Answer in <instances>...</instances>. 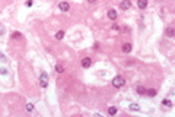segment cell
I'll list each match as a JSON object with an SVG mask.
<instances>
[{"mask_svg":"<svg viewBox=\"0 0 175 117\" xmlns=\"http://www.w3.org/2000/svg\"><path fill=\"white\" fill-rule=\"evenodd\" d=\"M88 2H89V3H95V2H96V0H88Z\"/></svg>","mask_w":175,"mask_h":117,"instance_id":"24","label":"cell"},{"mask_svg":"<svg viewBox=\"0 0 175 117\" xmlns=\"http://www.w3.org/2000/svg\"><path fill=\"white\" fill-rule=\"evenodd\" d=\"M124 84H125V79L123 76H115L112 79V86H115V88H121Z\"/></svg>","mask_w":175,"mask_h":117,"instance_id":"1","label":"cell"},{"mask_svg":"<svg viewBox=\"0 0 175 117\" xmlns=\"http://www.w3.org/2000/svg\"><path fill=\"white\" fill-rule=\"evenodd\" d=\"M0 73H2V75H8V69L2 67V69H0Z\"/></svg>","mask_w":175,"mask_h":117,"instance_id":"20","label":"cell"},{"mask_svg":"<svg viewBox=\"0 0 175 117\" xmlns=\"http://www.w3.org/2000/svg\"><path fill=\"white\" fill-rule=\"evenodd\" d=\"M120 6H121V9H130V6H131V2H130V0H123Z\"/></svg>","mask_w":175,"mask_h":117,"instance_id":"5","label":"cell"},{"mask_svg":"<svg viewBox=\"0 0 175 117\" xmlns=\"http://www.w3.org/2000/svg\"><path fill=\"white\" fill-rule=\"evenodd\" d=\"M3 32H5V26H3V25H0V35H2Z\"/></svg>","mask_w":175,"mask_h":117,"instance_id":"22","label":"cell"},{"mask_svg":"<svg viewBox=\"0 0 175 117\" xmlns=\"http://www.w3.org/2000/svg\"><path fill=\"white\" fill-rule=\"evenodd\" d=\"M47 79H48V75H47V72H42L41 76H40V82H47Z\"/></svg>","mask_w":175,"mask_h":117,"instance_id":"10","label":"cell"},{"mask_svg":"<svg viewBox=\"0 0 175 117\" xmlns=\"http://www.w3.org/2000/svg\"><path fill=\"white\" fill-rule=\"evenodd\" d=\"M70 9V5L67 3V2H60L58 3V10H61V12H67Z\"/></svg>","mask_w":175,"mask_h":117,"instance_id":"2","label":"cell"},{"mask_svg":"<svg viewBox=\"0 0 175 117\" xmlns=\"http://www.w3.org/2000/svg\"><path fill=\"white\" fill-rule=\"evenodd\" d=\"M166 35L171 38V37H174V29L172 28H166Z\"/></svg>","mask_w":175,"mask_h":117,"instance_id":"14","label":"cell"},{"mask_svg":"<svg viewBox=\"0 0 175 117\" xmlns=\"http://www.w3.org/2000/svg\"><path fill=\"white\" fill-rule=\"evenodd\" d=\"M123 51H124V53H130V51H131V44H130V42L123 44Z\"/></svg>","mask_w":175,"mask_h":117,"instance_id":"7","label":"cell"},{"mask_svg":"<svg viewBox=\"0 0 175 117\" xmlns=\"http://www.w3.org/2000/svg\"><path fill=\"white\" fill-rule=\"evenodd\" d=\"M156 94H158L156 89H147V91L144 92V95H147V97H156Z\"/></svg>","mask_w":175,"mask_h":117,"instance_id":"9","label":"cell"},{"mask_svg":"<svg viewBox=\"0 0 175 117\" xmlns=\"http://www.w3.org/2000/svg\"><path fill=\"white\" fill-rule=\"evenodd\" d=\"M63 37H64V31H58V32L56 34V38H57V40H61Z\"/></svg>","mask_w":175,"mask_h":117,"instance_id":"15","label":"cell"},{"mask_svg":"<svg viewBox=\"0 0 175 117\" xmlns=\"http://www.w3.org/2000/svg\"><path fill=\"white\" fill-rule=\"evenodd\" d=\"M108 18H109V19H112V21L117 19V10H115V9H109V10H108Z\"/></svg>","mask_w":175,"mask_h":117,"instance_id":"4","label":"cell"},{"mask_svg":"<svg viewBox=\"0 0 175 117\" xmlns=\"http://www.w3.org/2000/svg\"><path fill=\"white\" fill-rule=\"evenodd\" d=\"M56 72H57V73H63V72H64L63 66H61V65H57V66H56Z\"/></svg>","mask_w":175,"mask_h":117,"instance_id":"17","label":"cell"},{"mask_svg":"<svg viewBox=\"0 0 175 117\" xmlns=\"http://www.w3.org/2000/svg\"><path fill=\"white\" fill-rule=\"evenodd\" d=\"M136 92H137L139 95H144V92H146V89L143 88L142 85H137V86H136Z\"/></svg>","mask_w":175,"mask_h":117,"instance_id":"8","label":"cell"},{"mask_svg":"<svg viewBox=\"0 0 175 117\" xmlns=\"http://www.w3.org/2000/svg\"><path fill=\"white\" fill-rule=\"evenodd\" d=\"M12 38H15V40L21 38V32H18V31H16V32H13V34H12Z\"/></svg>","mask_w":175,"mask_h":117,"instance_id":"18","label":"cell"},{"mask_svg":"<svg viewBox=\"0 0 175 117\" xmlns=\"http://www.w3.org/2000/svg\"><path fill=\"white\" fill-rule=\"evenodd\" d=\"M6 60H8V59H6V56H5V54L0 51V62H6Z\"/></svg>","mask_w":175,"mask_h":117,"instance_id":"19","label":"cell"},{"mask_svg":"<svg viewBox=\"0 0 175 117\" xmlns=\"http://www.w3.org/2000/svg\"><path fill=\"white\" fill-rule=\"evenodd\" d=\"M137 6L140 9H146L147 8V0H139L137 2Z\"/></svg>","mask_w":175,"mask_h":117,"instance_id":"6","label":"cell"},{"mask_svg":"<svg viewBox=\"0 0 175 117\" xmlns=\"http://www.w3.org/2000/svg\"><path fill=\"white\" fill-rule=\"evenodd\" d=\"M41 88H47V86H48V82H41Z\"/></svg>","mask_w":175,"mask_h":117,"instance_id":"21","label":"cell"},{"mask_svg":"<svg viewBox=\"0 0 175 117\" xmlns=\"http://www.w3.org/2000/svg\"><path fill=\"white\" fill-rule=\"evenodd\" d=\"M108 114H109V116L117 114V108H115V107H109V108H108Z\"/></svg>","mask_w":175,"mask_h":117,"instance_id":"12","label":"cell"},{"mask_svg":"<svg viewBox=\"0 0 175 117\" xmlns=\"http://www.w3.org/2000/svg\"><path fill=\"white\" fill-rule=\"evenodd\" d=\"M26 111H29V113L34 111V104L32 102H28V104H26Z\"/></svg>","mask_w":175,"mask_h":117,"instance_id":"16","label":"cell"},{"mask_svg":"<svg viewBox=\"0 0 175 117\" xmlns=\"http://www.w3.org/2000/svg\"><path fill=\"white\" fill-rule=\"evenodd\" d=\"M91 65H92V59H91V57H85V59H82V67L88 69V67H91Z\"/></svg>","mask_w":175,"mask_h":117,"instance_id":"3","label":"cell"},{"mask_svg":"<svg viewBox=\"0 0 175 117\" xmlns=\"http://www.w3.org/2000/svg\"><path fill=\"white\" fill-rule=\"evenodd\" d=\"M26 6H32V0H28L26 2Z\"/></svg>","mask_w":175,"mask_h":117,"instance_id":"23","label":"cell"},{"mask_svg":"<svg viewBox=\"0 0 175 117\" xmlns=\"http://www.w3.org/2000/svg\"><path fill=\"white\" fill-rule=\"evenodd\" d=\"M162 105H166V107H172V102H171L169 100H166V98H165V100H162Z\"/></svg>","mask_w":175,"mask_h":117,"instance_id":"13","label":"cell"},{"mask_svg":"<svg viewBox=\"0 0 175 117\" xmlns=\"http://www.w3.org/2000/svg\"><path fill=\"white\" fill-rule=\"evenodd\" d=\"M130 110H133V111H140V105L136 104V102H133V104H130Z\"/></svg>","mask_w":175,"mask_h":117,"instance_id":"11","label":"cell"}]
</instances>
